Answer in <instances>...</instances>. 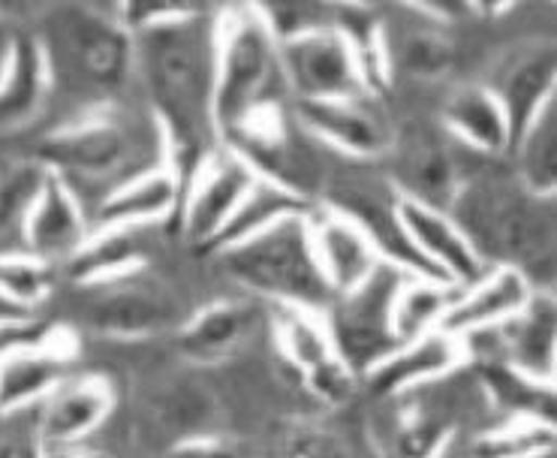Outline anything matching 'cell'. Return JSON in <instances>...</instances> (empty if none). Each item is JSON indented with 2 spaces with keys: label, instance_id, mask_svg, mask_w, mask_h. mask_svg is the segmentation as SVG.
<instances>
[{
  "label": "cell",
  "instance_id": "1",
  "mask_svg": "<svg viewBox=\"0 0 557 458\" xmlns=\"http://www.w3.org/2000/svg\"><path fill=\"white\" fill-rule=\"evenodd\" d=\"M117 13L136 42V79L166 139V163L184 184L221 148L214 133L218 13L190 3H127Z\"/></svg>",
  "mask_w": 557,
  "mask_h": 458
},
{
  "label": "cell",
  "instance_id": "2",
  "mask_svg": "<svg viewBox=\"0 0 557 458\" xmlns=\"http://www.w3.org/2000/svg\"><path fill=\"white\" fill-rule=\"evenodd\" d=\"M30 30L46 58L52 88L49 112L58 115L52 127L121 106V97L136 82V42L117 7H42L30 18Z\"/></svg>",
  "mask_w": 557,
  "mask_h": 458
},
{
  "label": "cell",
  "instance_id": "3",
  "mask_svg": "<svg viewBox=\"0 0 557 458\" xmlns=\"http://www.w3.org/2000/svg\"><path fill=\"white\" fill-rule=\"evenodd\" d=\"M30 160L58 175L76 194L82 209L88 194H97V209L117 184L166 166V139L148 109L131 112L127 106H109L39 133Z\"/></svg>",
  "mask_w": 557,
  "mask_h": 458
},
{
  "label": "cell",
  "instance_id": "4",
  "mask_svg": "<svg viewBox=\"0 0 557 458\" xmlns=\"http://www.w3.org/2000/svg\"><path fill=\"white\" fill-rule=\"evenodd\" d=\"M446 211L488 269H519L540 293H548L555 265V199L533 197L516 175L470 172Z\"/></svg>",
  "mask_w": 557,
  "mask_h": 458
},
{
  "label": "cell",
  "instance_id": "5",
  "mask_svg": "<svg viewBox=\"0 0 557 458\" xmlns=\"http://www.w3.org/2000/svg\"><path fill=\"white\" fill-rule=\"evenodd\" d=\"M293 100L281 73L277 40L260 7L218 10L214 133L223 143L253 112Z\"/></svg>",
  "mask_w": 557,
  "mask_h": 458
},
{
  "label": "cell",
  "instance_id": "6",
  "mask_svg": "<svg viewBox=\"0 0 557 458\" xmlns=\"http://www.w3.org/2000/svg\"><path fill=\"white\" fill-rule=\"evenodd\" d=\"M311 214L289 218L214 260L235 284L272 305L323 314L335 293L317 262L311 242Z\"/></svg>",
  "mask_w": 557,
  "mask_h": 458
},
{
  "label": "cell",
  "instance_id": "7",
  "mask_svg": "<svg viewBox=\"0 0 557 458\" xmlns=\"http://www.w3.org/2000/svg\"><path fill=\"white\" fill-rule=\"evenodd\" d=\"M404 272L380 262L362 284L337 293L323 311V323L337 359L362 383L398 347L392 326V305L404 284Z\"/></svg>",
  "mask_w": 557,
  "mask_h": 458
},
{
  "label": "cell",
  "instance_id": "8",
  "mask_svg": "<svg viewBox=\"0 0 557 458\" xmlns=\"http://www.w3.org/2000/svg\"><path fill=\"white\" fill-rule=\"evenodd\" d=\"M398 199L401 194L395 190L389 178H376V175H344V178H332L325 184L320 206L344 214L352 221L362 236L371 242L376 257L398 269L407 277H431V281H443L425 260L422 253L413 248V242L404 230L401 214H398ZM449 284V281H446Z\"/></svg>",
  "mask_w": 557,
  "mask_h": 458
},
{
  "label": "cell",
  "instance_id": "9",
  "mask_svg": "<svg viewBox=\"0 0 557 458\" xmlns=\"http://www.w3.org/2000/svg\"><path fill=\"white\" fill-rule=\"evenodd\" d=\"M88 289H94V299L85 308V320L103 338H157L166 332H178L187 320L178 296L145 272Z\"/></svg>",
  "mask_w": 557,
  "mask_h": 458
},
{
  "label": "cell",
  "instance_id": "10",
  "mask_svg": "<svg viewBox=\"0 0 557 458\" xmlns=\"http://www.w3.org/2000/svg\"><path fill=\"white\" fill-rule=\"evenodd\" d=\"M277 54L293 100H337L368 94L350 42L344 40L335 22L277 42Z\"/></svg>",
  "mask_w": 557,
  "mask_h": 458
},
{
  "label": "cell",
  "instance_id": "11",
  "mask_svg": "<svg viewBox=\"0 0 557 458\" xmlns=\"http://www.w3.org/2000/svg\"><path fill=\"white\" fill-rule=\"evenodd\" d=\"M293 119L313 143L335 148L350 160H376L395 143L389 119L376 109L371 94L337 100H293Z\"/></svg>",
  "mask_w": 557,
  "mask_h": 458
},
{
  "label": "cell",
  "instance_id": "12",
  "mask_svg": "<svg viewBox=\"0 0 557 458\" xmlns=\"http://www.w3.org/2000/svg\"><path fill=\"white\" fill-rule=\"evenodd\" d=\"M272 329L284 362L296 368L298 377L305 380V386L317 398H323L329 405H344L350 398L359 380L337 359L323 314L274 305Z\"/></svg>",
  "mask_w": 557,
  "mask_h": 458
},
{
  "label": "cell",
  "instance_id": "13",
  "mask_svg": "<svg viewBox=\"0 0 557 458\" xmlns=\"http://www.w3.org/2000/svg\"><path fill=\"white\" fill-rule=\"evenodd\" d=\"M253 178L257 172L242 158H235L233 151L226 148L211 151L182 184V209H178L175 226L196 248L206 250L208 242L230 221V214L242 202Z\"/></svg>",
  "mask_w": 557,
  "mask_h": 458
},
{
  "label": "cell",
  "instance_id": "14",
  "mask_svg": "<svg viewBox=\"0 0 557 458\" xmlns=\"http://www.w3.org/2000/svg\"><path fill=\"white\" fill-rule=\"evenodd\" d=\"M482 85L494 94V100L504 109L512 145H516L521 133L528 131V124L555 100V42L531 40L512 46L509 52L500 54V61L492 66L488 82H482Z\"/></svg>",
  "mask_w": 557,
  "mask_h": 458
},
{
  "label": "cell",
  "instance_id": "15",
  "mask_svg": "<svg viewBox=\"0 0 557 458\" xmlns=\"http://www.w3.org/2000/svg\"><path fill=\"white\" fill-rule=\"evenodd\" d=\"M117 405L115 386L103 374H70L37 405V429L46 456L78 449L100 432Z\"/></svg>",
  "mask_w": 557,
  "mask_h": 458
},
{
  "label": "cell",
  "instance_id": "16",
  "mask_svg": "<svg viewBox=\"0 0 557 458\" xmlns=\"http://www.w3.org/2000/svg\"><path fill=\"white\" fill-rule=\"evenodd\" d=\"M389 154L395 158L392 175H386L395 190L407 199L425 202L431 209H449L458 187L467 175L458 166L453 148H446L437 133L413 127L392 143Z\"/></svg>",
  "mask_w": 557,
  "mask_h": 458
},
{
  "label": "cell",
  "instance_id": "17",
  "mask_svg": "<svg viewBox=\"0 0 557 458\" xmlns=\"http://www.w3.org/2000/svg\"><path fill=\"white\" fill-rule=\"evenodd\" d=\"M465 362V341L443 329H434L422 338L398 344L371 374H364L362 383L374 398L395 401L401 395L428 389L431 383H441Z\"/></svg>",
  "mask_w": 557,
  "mask_h": 458
},
{
  "label": "cell",
  "instance_id": "18",
  "mask_svg": "<svg viewBox=\"0 0 557 458\" xmlns=\"http://www.w3.org/2000/svg\"><path fill=\"white\" fill-rule=\"evenodd\" d=\"M536 293L540 289L533 287L528 275H521L519 269L492 265L473 284L458 287L453 308L443 317L441 329L455 338L500 329L509 320H516L531 305Z\"/></svg>",
  "mask_w": 557,
  "mask_h": 458
},
{
  "label": "cell",
  "instance_id": "19",
  "mask_svg": "<svg viewBox=\"0 0 557 458\" xmlns=\"http://www.w3.org/2000/svg\"><path fill=\"white\" fill-rule=\"evenodd\" d=\"M88 236H91V221L76 194L58 175L46 172L37 197L25 214V230H22L25 253L58 265L70 260L88 242Z\"/></svg>",
  "mask_w": 557,
  "mask_h": 458
},
{
  "label": "cell",
  "instance_id": "20",
  "mask_svg": "<svg viewBox=\"0 0 557 458\" xmlns=\"http://www.w3.org/2000/svg\"><path fill=\"white\" fill-rule=\"evenodd\" d=\"M404 230L413 242V248L422 253V260L455 287H467L488 269L476 257L473 245L467 242L461 226L449 218V211L431 209L425 202L401 197L398 199Z\"/></svg>",
  "mask_w": 557,
  "mask_h": 458
},
{
  "label": "cell",
  "instance_id": "21",
  "mask_svg": "<svg viewBox=\"0 0 557 458\" xmlns=\"http://www.w3.org/2000/svg\"><path fill=\"white\" fill-rule=\"evenodd\" d=\"M52 88L46 58L30 27H18L10 61L0 73V136H18L49 115Z\"/></svg>",
  "mask_w": 557,
  "mask_h": 458
},
{
  "label": "cell",
  "instance_id": "22",
  "mask_svg": "<svg viewBox=\"0 0 557 458\" xmlns=\"http://www.w3.org/2000/svg\"><path fill=\"white\" fill-rule=\"evenodd\" d=\"M182 209V178L172 166H157L131 182L117 184L91 211V230L97 226H145L154 230L178 221Z\"/></svg>",
  "mask_w": 557,
  "mask_h": 458
},
{
  "label": "cell",
  "instance_id": "23",
  "mask_svg": "<svg viewBox=\"0 0 557 458\" xmlns=\"http://www.w3.org/2000/svg\"><path fill=\"white\" fill-rule=\"evenodd\" d=\"M73 356H76V341L70 338V332L64 329H58V335L46 347L3 356L0 359V413L37 407L58 383L70 377Z\"/></svg>",
  "mask_w": 557,
  "mask_h": 458
},
{
  "label": "cell",
  "instance_id": "24",
  "mask_svg": "<svg viewBox=\"0 0 557 458\" xmlns=\"http://www.w3.org/2000/svg\"><path fill=\"white\" fill-rule=\"evenodd\" d=\"M260 323V308L250 299H221L199 308L175 332V344L190 362L214 366L242 350Z\"/></svg>",
  "mask_w": 557,
  "mask_h": 458
},
{
  "label": "cell",
  "instance_id": "25",
  "mask_svg": "<svg viewBox=\"0 0 557 458\" xmlns=\"http://www.w3.org/2000/svg\"><path fill=\"white\" fill-rule=\"evenodd\" d=\"M416 22L398 27H380L383 34V54L392 73H404L410 79L434 82L443 79L455 64V42L446 30V22L434 18L425 7L410 10Z\"/></svg>",
  "mask_w": 557,
  "mask_h": 458
},
{
  "label": "cell",
  "instance_id": "26",
  "mask_svg": "<svg viewBox=\"0 0 557 458\" xmlns=\"http://www.w3.org/2000/svg\"><path fill=\"white\" fill-rule=\"evenodd\" d=\"M308 223H311L313 253H317V262H320L335 296L362 284L364 277L383 262L376 257V250L371 248V242L362 236V230L347 221L344 214L317 202Z\"/></svg>",
  "mask_w": 557,
  "mask_h": 458
},
{
  "label": "cell",
  "instance_id": "27",
  "mask_svg": "<svg viewBox=\"0 0 557 458\" xmlns=\"http://www.w3.org/2000/svg\"><path fill=\"white\" fill-rule=\"evenodd\" d=\"M151 253V230L145 226H97L88 242L64 262L78 287H97L145 272Z\"/></svg>",
  "mask_w": 557,
  "mask_h": 458
},
{
  "label": "cell",
  "instance_id": "28",
  "mask_svg": "<svg viewBox=\"0 0 557 458\" xmlns=\"http://www.w3.org/2000/svg\"><path fill=\"white\" fill-rule=\"evenodd\" d=\"M497 335V362L516 368L524 377L552 386L555 383V301L548 293H536L533 301Z\"/></svg>",
  "mask_w": 557,
  "mask_h": 458
},
{
  "label": "cell",
  "instance_id": "29",
  "mask_svg": "<svg viewBox=\"0 0 557 458\" xmlns=\"http://www.w3.org/2000/svg\"><path fill=\"white\" fill-rule=\"evenodd\" d=\"M441 124L455 143L467 145L470 151L488 154V158L509 154V148H512V133H509L504 109L482 82L461 85L446 97L441 109Z\"/></svg>",
  "mask_w": 557,
  "mask_h": 458
},
{
  "label": "cell",
  "instance_id": "30",
  "mask_svg": "<svg viewBox=\"0 0 557 458\" xmlns=\"http://www.w3.org/2000/svg\"><path fill=\"white\" fill-rule=\"evenodd\" d=\"M317 202H308L305 197H298L293 190H286L284 184L269 182V178H253V184L245 190L242 202L235 206L230 214V221L223 223V230L218 236L208 242L206 253L218 257L223 250L238 248L250 238L262 236L265 230H272L277 223L289 221V218H305L311 214Z\"/></svg>",
  "mask_w": 557,
  "mask_h": 458
},
{
  "label": "cell",
  "instance_id": "31",
  "mask_svg": "<svg viewBox=\"0 0 557 458\" xmlns=\"http://www.w3.org/2000/svg\"><path fill=\"white\" fill-rule=\"evenodd\" d=\"M516 158L512 175L519 178L533 197L555 199L557 187V103L545 106L543 112L528 124L516 145L509 148Z\"/></svg>",
  "mask_w": 557,
  "mask_h": 458
},
{
  "label": "cell",
  "instance_id": "32",
  "mask_svg": "<svg viewBox=\"0 0 557 458\" xmlns=\"http://www.w3.org/2000/svg\"><path fill=\"white\" fill-rule=\"evenodd\" d=\"M154 417L160 429L172 434V446L194 437H208V434H221V405L218 398L208 393L202 383L182 380L175 386H169L166 393L157 398Z\"/></svg>",
  "mask_w": 557,
  "mask_h": 458
},
{
  "label": "cell",
  "instance_id": "33",
  "mask_svg": "<svg viewBox=\"0 0 557 458\" xmlns=\"http://www.w3.org/2000/svg\"><path fill=\"white\" fill-rule=\"evenodd\" d=\"M455 284L431 281V277H404L401 289L392 305V326L398 344L422 338L428 332L443 326V317L453 308Z\"/></svg>",
  "mask_w": 557,
  "mask_h": 458
},
{
  "label": "cell",
  "instance_id": "34",
  "mask_svg": "<svg viewBox=\"0 0 557 458\" xmlns=\"http://www.w3.org/2000/svg\"><path fill=\"white\" fill-rule=\"evenodd\" d=\"M46 170L34 160H7L0 163V253L25 250L22 230L25 214L37 197Z\"/></svg>",
  "mask_w": 557,
  "mask_h": 458
},
{
  "label": "cell",
  "instance_id": "35",
  "mask_svg": "<svg viewBox=\"0 0 557 458\" xmlns=\"http://www.w3.org/2000/svg\"><path fill=\"white\" fill-rule=\"evenodd\" d=\"M555 449V422L543 417H509L504 425L480 434L470 458H548Z\"/></svg>",
  "mask_w": 557,
  "mask_h": 458
},
{
  "label": "cell",
  "instance_id": "36",
  "mask_svg": "<svg viewBox=\"0 0 557 458\" xmlns=\"http://www.w3.org/2000/svg\"><path fill=\"white\" fill-rule=\"evenodd\" d=\"M54 265L18 253H0V299L15 305L18 311L37 314V308L52 296Z\"/></svg>",
  "mask_w": 557,
  "mask_h": 458
},
{
  "label": "cell",
  "instance_id": "37",
  "mask_svg": "<svg viewBox=\"0 0 557 458\" xmlns=\"http://www.w3.org/2000/svg\"><path fill=\"white\" fill-rule=\"evenodd\" d=\"M453 441L446 419L425 405L404 410L392 432V456L395 458H437L443 446Z\"/></svg>",
  "mask_w": 557,
  "mask_h": 458
},
{
  "label": "cell",
  "instance_id": "38",
  "mask_svg": "<svg viewBox=\"0 0 557 458\" xmlns=\"http://www.w3.org/2000/svg\"><path fill=\"white\" fill-rule=\"evenodd\" d=\"M281 458H352L347 441L329 429V425H317V422H305L289 429L286 437L281 441Z\"/></svg>",
  "mask_w": 557,
  "mask_h": 458
},
{
  "label": "cell",
  "instance_id": "39",
  "mask_svg": "<svg viewBox=\"0 0 557 458\" xmlns=\"http://www.w3.org/2000/svg\"><path fill=\"white\" fill-rule=\"evenodd\" d=\"M0 458H46L37 429V407L0 413Z\"/></svg>",
  "mask_w": 557,
  "mask_h": 458
},
{
  "label": "cell",
  "instance_id": "40",
  "mask_svg": "<svg viewBox=\"0 0 557 458\" xmlns=\"http://www.w3.org/2000/svg\"><path fill=\"white\" fill-rule=\"evenodd\" d=\"M169 458H245V453L223 434H208V437H194L182 441L169 449Z\"/></svg>",
  "mask_w": 557,
  "mask_h": 458
},
{
  "label": "cell",
  "instance_id": "41",
  "mask_svg": "<svg viewBox=\"0 0 557 458\" xmlns=\"http://www.w3.org/2000/svg\"><path fill=\"white\" fill-rule=\"evenodd\" d=\"M18 22L13 18H7V15L0 13V73H3V66L10 61V52H13V40L15 34H18Z\"/></svg>",
  "mask_w": 557,
  "mask_h": 458
},
{
  "label": "cell",
  "instance_id": "42",
  "mask_svg": "<svg viewBox=\"0 0 557 458\" xmlns=\"http://www.w3.org/2000/svg\"><path fill=\"white\" fill-rule=\"evenodd\" d=\"M18 314H27V311H18L15 305H10V301L0 299V320H7V317H18Z\"/></svg>",
  "mask_w": 557,
  "mask_h": 458
}]
</instances>
